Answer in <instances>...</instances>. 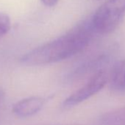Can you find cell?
<instances>
[{"label":"cell","instance_id":"6da1fadb","mask_svg":"<svg viewBox=\"0 0 125 125\" xmlns=\"http://www.w3.org/2000/svg\"><path fill=\"white\" fill-rule=\"evenodd\" d=\"M95 33L91 19L83 21L65 35L26 53L20 62L33 66L66 60L85 49Z\"/></svg>","mask_w":125,"mask_h":125},{"label":"cell","instance_id":"7a4b0ae2","mask_svg":"<svg viewBox=\"0 0 125 125\" xmlns=\"http://www.w3.org/2000/svg\"><path fill=\"white\" fill-rule=\"evenodd\" d=\"M125 16V0H107L94 13L91 22L96 33L113 32Z\"/></svg>","mask_w":125,"mask_h":125},{"label":"cell","instance_id":"3957f363","mask_svg":"<svg viewBox=\"0 0 125 125\" xmlns=\"http://www.w3.org/2000/svg\"><path fill=\"white\" fill-rule=\"evenodd\" d=\"M107 83V73L104 70H99L83 87L67 97L62 105L65 108H70L77 105L97 94Z\"/></svg>","mask_w":125,"mask_h":125},{"label":"cell","instance_id":"277c9868","mask_svg":"<svg viewBox=\"0 0 125 125\" xmlns=\"http://www.w3.org/2000/svg\"><path fill=\"white\" fill-rule=\"evenodd\" d=\"M46 99L41 96H30L17 102L13 107V112L21 118L36 114L44 106Z\"/></svg>","mask_w":125,"mask_h":125},{"label":"cell","instance_id":"5b68a950","mask_svg":"<svg viewBox=\"0 0 125 125\" xmlns=\"http://www.w3.org/2000/svg\"><path fill=\"white\" fill-rule=\"evenodd\" d=\"M107 83L113 91H125V60L117 61L107 74Z\"/></svg>","mask_w":125,"mask_h":125},{"label":"cell","instance_id":"8992f818","mask_svg":"<svg viewBox=\"0 0 125 125\" xmlns=\"http://www.w3.org/2000/svg\"><path fill=\"white\" fill-rule=\"evenodd\" d=\"M11 28V21L10 16L0 12V38L5 35Z\"/></svg>","mask_w":125,"mask_h":125},{"label":"cell","instance_id":"52a82bcc","mask_svg":"<svg viewBox=\"0 0 125 125\" xmlns=\"http://www.w3.org/2000/svg\"><path fill=\"white\" fill-rule=\"evenodd\" d=\"M108 121L113 123L118 122L119 124H125V110L116 112L115 114L110 115V119L108 118Z\"/></svg>","mask_w":125,"mask_h":125},{"label":"cell","instance_id":"ba28073f","mask_svg":"<svg viewBox=\"0 0 125 125\" xmlns=\"http://www.w3.org/2000/svg\"><path fill=\"white\" fill-rule=\"evenodd\" d=\"M41 1L45 6L49 8L55 6L58 2V0H41Z\"/></svg>","mask_w":125,"mask_h":125},{"label":"cell","instance_id":"9c48e42d","mask_svg":"<svg viewBox=\"0 0 125 125\" xmlns=\"http://www.w3.org/2000/svg\"><path fill=\"white\" fill-rule=\"evenodd\" d=\"M43 125H80L77 124H43Z\"/></svg>","mask_w":125,"mask_h":125}]
</instances>
